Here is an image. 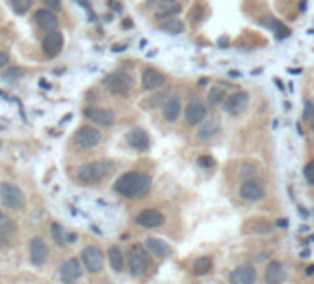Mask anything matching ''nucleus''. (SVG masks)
Instances as JSON below:
<instances>
[{
  "instance_id": "nucleus-1",
  "label": "nucleus",
  "mask_w": 314,
  "mask_h": 284,
  "mask_svg": "<svg viewBox=\"0 0 314 284\" xmlns=\"http://www.w3.org/2000/svg\"><path fill=\"white\" fill-rule=\"evenodd\" d=\"M152 187V177L143 172H126L115 181V192L124 196V198H141Z\"/></svg>"
},
{
  "instance_id": "nucleus-2",
  "label": "nucleus",
  "mask_w": 314,
  "mask_h": 284,
  "mask_svg": "<svg viewBox=\"0 0 314 284\" xmlns=\"http://www.w3.org/2000/svg\"><path fill=\"white\" fill-rule=\"evenodd\" d=\"M113 172V163L108 159L92 161V163H85L78 168V181L92 185V183H100L103 177H108Z\"/></svg>"
},
{
  "instance_id": "nucleus-3",
  "label": "nucleus",
  "mask_w": 314,
  "mask_h": 284,
  "mask_svg": "<svg viewBox=\"0 0 314 284\" xmlns=\"http://www.w3.org/2000/svg\"><path fill=\"white\" fill-rule=\"evenodd\" d=\"M148 249L143 245H132L128 255H126V262H128V269L133 277H143L148 271Z\"/></svg>"
},
{
  "instance_id": "nucleus-4",
  "label": "nucleus",
  "mask_w": 314,
  "mask_h": 284,
  "mask_svg": "<svg viewBox=\"0 0 314 284\" xmlns=\"http://www.w3.org/2000/svg\"><path fill=\"white\" fill-rule=\"evenodd\" d=\"M0 201L10 210H21L26 205L24 192L13 183H2L0 185Z\"/></svg>"
},
{
  "instance_id": "nucleus-5",
  "label": "nucleus",
  "mask_w": 314,
  "mask_h": 284,
  "mask_svg": "<svg viewBox=\"0 0 314 284\" xmlns=\"http://www.w3.org/2000/svg\"><path fill=\"white\" fill-rule=\"evenodd\" d=\"M102 85L108 89L111 94H126L133 87V78L128 72H111L103 78Z\"/></svg>"
},
{
  "instance_id": "nucleus-6",
  "label": "nucleus",
  "mask_w": 314,
  "mask_h": 284,
  "mask_svg": "<svg viewBox=\"0 0 314 284\" xmlns=\"http://www.w3.org/2000/svg\"><path fill=\"white\" fill-rule=\"evenodd\" d=\"M100 142H102V133L96 127H91V125H83L74 133V144L78 148H96Z\"/></svg>"
},
{
  "instance_id": "nucleus-7",
  "label": "nucleus",
  "mask_w": 314,
  "mask_h": 284,
  "mask_svg": "<svg viewBox=\"0 0 314 284\" xmlns=\"http://www.w3.org/2000/svg\"><path fill=\"white\" fill-rule=\"evenodd\" d=\"M240 198L244 199V201H250V203H255V201H261L264 198V194H266V188H264L263 181L261 179H246L242 185H240Z\"/></svg>"
},
{
  "instance_id": "nucleus-8",
  "label": "nucleus",
  "mask_w": 314,
  "mask_h": 284,
  "mask_svg": "<svg viewBox=\"0 0 314 284\" xmlns=\"http://www.w3.org/2000/svg\"><path fill=\"white\" fill-rule=\"evenodd\" d=\"M81 260L89 273H100L103 269V253L98 245H87L81 251Z\"/></svg>"
},
{
  "instance_id": "nucleus-9",
  "label": "nucleus",
  "mask_w": 314,
  "mask_h": 284,
  "mask_svg": "<svg viewBox=\"0 0 314 284\" xmlns=\"http://www.w3.org/2000/svg\"><path fill=\"white\" fill-rule=\"evenodd\" d=\"M205 114H207V105L200 98H192L187 103V107H185V120H187L188 125H196L200 124V122H203Z\"/></svg>"
},
{
  "instance_id": "nucleus-10",
  "label": "nucleus",
  "mask_w": 314,
  "mask_h": 284,
  "mask_svg": "<svg viewBox=\"0 0 314 284\" xmlns=\"http://www.w3.org/2000/svg\"><path fill=\"white\" fill-rule=\"evenodd\" d=\"M135 223L143 229H157L165 223V218L157 209H144L135 216Z\"/></svg>"
},
{
  "instance_id": "nucleus-11",
  "label": "nucleus",
  "mask_w": 314,
  "mask_h": 284,
  "mask_svg": "<svg viewBox=\"0 0 314 284\" xmlns=\"http://www.w3.org/2000/svg\"><path fill=\"white\" fill-rule=\"evenodd\" d=\"M83 114H85V118L89 120V122H92V124H96V125H103V127L113 125L115 120H117L113 111L102 109V107H87Z\"/></svg>"
},
{
  "instance_id": "nucleus-12",
  "label": "nucleus",
  "mask_w": 314,
  "mask_h": 284,
  "mask_svg": "<svg viewBox=\"0 0 314 284\" xmlns=\"http://www.w3.org/2000/svg\"><path fill=\"white\" fill-rule=\"evenodd\" d=\"M81 264L78 258H67V260L61 262V266H59V277H61L63 282H76L78 278L81 277Z\"/></svg>"
},
{
  "instance_id": "nucleus-13",
  "label": "nucleus",
  "mask_w": 314,
  "mask_h": 284,
  "mask_svg": "<svg viewBox=\"0 0 314 284\" xmlns=\"http://www.w3.org/2000/svg\"><path fill=\"white\" fill-rule=\"evenodd\" d=\"M248 102H250V96L248 92H235L231 96H228L224 100V111L231 116H237L248 107Z\"/></svg>"
},
{
  "instance_id": "nucleus-14",
  "label": "nucleus",
  "mask_w": 314,
  "mask_h": 284,
  "mask_svg": "<svg viewBox=\"0 0 314 284\" xmlns=\"http://www.w3.org/2000/svg\"><path fill=\"white\" fill-rule=\"evenodd\" d=\"M41 46H43V52H45L48 57L59 56L63 50V34L61 32H57V30L48 32V34L45 35L43 43H41Z\"/></svg>"
},
{
  "instance_id": "nucleus-15",
  "label": "nucleus",
  "mask_w": 314,
  "mask_h": 284,
  "mask_svg": "<svg viewBox=\"0 0 314 284\" xmlns=\"http://www.w3.org/2000/svg\"><path fill=\"white\" fill-rule=\"evenodd\" d=\"M48 255H50V251H48L46 242L41 236H35L30 242V258H32V262H34L35 266H43L48 260Z\"/></svg>"
},
{
  "instance_id": "nucleus-16",
  "label": "nucleus",
  "mask_w": 314,
  "mask_h": 284,
  "mask_svg": "<svg viewBox=\"0 0 314 284\" xmlns=\"http://www.w3.org/2000/svg\"><path fill=\"white\" fill-rule=\"evenodd\" d=\"M257 278V271L253 266H239L229 273V280L233 284H251Z\"/></svg>"
},
{
  "instance_id": "nucleus-17",
  "label": "nucleus",
  "mask_w": 314,
  "mask_h": 284,
  "mask_svg": "<svg viewBox=\"0 0 314 284\" xmlns=\"http://www.w3.org/2000/svg\"><path fill=\"white\" fill-rule=\"evenodd\" d=\"M144 247H146L150 255H154L155 258H166V256L172 255V247H170V245L166 244L165 240L155 238V236H150V238H146V242H144Z\"/></svg>"
},
{
  "instance_id": "nucleus-18",
  "label": "nucleus",
  "mask_w": 314,
  "mask_h": 284,
  "mask_svg": "<svg viewBox=\"0 0 314 284\" xmlns=\"http://www.w3.org/2000/svg\"><path fill=\"white\" fill-rule=\"evenodd\" d=\"M128 144L132 146L133 150H137V152H148L150 148V136L148 133L144 129H141V127H135V129H132L130 133H128Z\"/></svg>"
},
{
  "instance_id": "nucleus-19",
  "label": "nucleus",
  "mask_w": 314,
  "mask_h": 284,
  "mask_svg": "<svg viewBox=\"0 0 314 284\" xmlns=\"http://www.w3.org/2000/svg\"><path fill=\"white\" fill-rule=\"evenodd\" d=\"M166 83V78L163 72L155 70V68H144L143 72V87L146 91H155Z\"/></svg>"
},
{
  "instance_id": "nucleus-20",
  "label": "nucleus",
  "mask_w": 314,
  "mask_h": 284,
  "mask_svg": "<svg viewBox=\"0 0 314 284\" xmlns=\"http://www.w3.org/2000/svg\"><path fill=\"white\" fill-rule=\"evenodd\" d=\"M35 23H37V26H39L41 30H45V32H54V30H57V17L54 15V12L52 10H48V8H45V10H39V12L35 13Z\"/></svg>"
},
{
  "instance_id": "nucleus-21",
  "label": "nucleus",
  "mask_w": 314,
  "mask_h": 284,
  "mask_svg": "<svg viewBox=\"0 0 314 284\" xmlns=\"http://www.w3.org/2000/svg\"><path fill=\"white\" fill-rule=\"evenodd\" d=\"M181 114V98L179 96H170L163 105V118L166 122H176Z\"/></svg>"
},
{
  "instance_id": "nucleus-22",
  "label": "nucleus",
  "mask_w": 314,
  "mask_h": 284,
  "mask_svg": "<svg viewBox=\"0 0 314 284\" xmlns=\"http://www.w3.org/2000/svg\"><path fill=\"white\" fill-rule=\"evenodd\" d=\"M264 278H266V282H270V284L283 282L286 278L285 266H283L279 260H272L268 264V267H266V271H264Z\"/></svg>"
},
{
  "instance_id": "nucleus-23",
  "label": "nucleus",
  "mask_w": 314,
  "mask_h": 284,
  "mask_svg": "<svg viewBox=\"0 0 314 284\" xmlns=\"http://www.w3.org/2000/svg\"><path fill=\"white\" fill-rule=\"evenodd\" d=\"M13 233H15V223L10 216L6 214H2L0 216V247H4V245L12 240Z\"/></svg>"
},
{
  "instance_id": "nucleus-24",
  "label": "nucleus",
  "mask_w": 314,
  "mask_h": 284,
  "mask_svg": "<svg viewBox=\"0 0 314 284\" xmlns=\"http://www.w3.org/2000/svg\"><path fill=\"white\" fill-rule=\"evenodd\" d=\"M218 133H220V120L209 118L205 124L200 127V131H198V138H200V140H209L213 136H217Z\"/></svg>"
},
{
  "instance_id": "nucleus-25",
  "label": "nucleus",
  "mask_w": 314,
  "mask_h": 284,
  "mask_svg": "<svg viewBox=\"0 0 314 284\" xmlns=\"http://www.w3.org/2000/svg\"><path fill=\"white\" fill-rule=\"evenodd\" d=\"M263 24H264V26H268V28L274 32L277 39H286V37L290 35V30L286 28L285 24L279 23V21H277V19H274V17H264L263 19Z\"/></svg>"
},
{
  "instance_id": "nucleus-26",
  "label": "nucleus",
  "mask_w": 314,
  "mask_h": 284,
  "mask_svg": "<svg viewBox=\"0 0 314 284\" xmlns=\"http://www.w3.org/2000/svg\"><path fill=\"white\" fill-rule=\"evenodd\" d=\"M108 258H109V264H111V267H113V271L120 273L122 269H124V253L120 251V247H117V245H111L108 251Z\"/></svg>"
},
{
  "instance_id": "nucleus-27",
  "label": "nucleus",
  "mask_w": 314,
  "mask_h": 284,
  "mask_svg": "<svg viewBox=\"0 0 314 284\" xmlns=\"http://www.w3.org/2000/svg\"><path fill=\"white\" fill-rule=\"evenodd\" d=\"M213 269V260L209 256H198L192 264V271L194 275H205Z\"/></svg>"
},
{
  "instance_id": "nucleus-28",
  "label": "nucleus",
  "mask_w": 314,
  "mask_h": 284,
  "mask_svg": "<svg viewBox=\"0 0 314 284\" xmlns=\"http://www.w3.org/2000/svg\"><path fill=\"white\" fill-rule=\"evenodd\" d=\"M181 12V6L176 4V0H172V2H166V4H161L159 10H157V19H163V17H174L177 13Z\"/></svg>"
},
{
  "instance_id": "nucleus-29",
  "label": "nucleus",
  "mask_w": 314,
  "mask_h": 284,
  "mask_svg": "<svg viewBox=\"0 0 314 284\" xmlns=\"http://www.w3.org/2000/svg\"><path fill=\"white\" fill-rule=\"evenodd\" d=\"M161 28L165 30V32H168V34L172 35H177V34H183V30H185V24H183L181 19H168L166 23H163V26Z\"/></svg>"
},
{
  "instance_id": "nucleus-30",
  "label": "nucleus",
  "mask_w": 314,
  "mask_h": 284,
  "mask_svg": "<svg viewBox=\"0 0 314 284\" xmlns=\"http://www.w3.org/2000/svg\"><path fill=\"white\" fill-rule=\"evenodd\" d=\"M50 233H52V238H54V242H56L57 245H65V242H67V234H65V231H63V227L59 225V223H52Z\"/></svg>"
},
{
  "instance_id": "nucleus-31",
  "label": "nucleus",
  "mask_w": 314,
  "mask_h": 284,
  "mask_svg": "<svg viewBox=\"0 0 314 284\" xmlns=\"http://www.w3.org/2000/svg\"><path fill=\"white\" fill-rule=\"evenodd\" d=\"M32 4H34V0H12L13 12L19 13V15H24L26 12H30Z\"/></svg>"
},
{
  "instance_id": "nucleus-32",
  "label": "nucleus",
  "mask_w": 314,
  "mask_h": 284,
  "mask_svg": "<svg viewBox=\"0 0 314 284\" xmlns=\"http://www.w3.org/2000/svg\"><path fill=\"white\" fill-rule=\"evenodd\" d=\"M224 100H226V92L222 89H218V87L211 89V92H209V105H220V103H224Z\"/></svg>"
},
{
  "instance_id": "nucleus-33",
  "label": "nucleus",
  "mask_w": 314,
  "mask_h": 284,
  "mask_svg": "<svg viewBox=\"0 0 314 284\" xmlns=\"http://www.w3.org/2000/svg\"><path fill=\"white\" fill-rule=\"evenodd\" d=\"M4 78L6 80H21V78H24V70L21 67H10V70L4 74Z\"/></svg>"
},
{
  "instance_id": "nucleus-34",
  "label": "nucleus",
  "mask_w": 314,
  "mask_h": 284,
  "mask_svg": "<svg viewBox=\"0 0 314 284\" xmlns=\"http://www.w3.org/2000/svg\"><path fill=\"white\" fill-rule=\"evenodd\" d=\"M198 166L203 168V170H209V168L215 166V159L209 157V155H201V157H198Z\"/></svg>"
},
{
  "instance_id": "nucleus-35",
  "label": "nucleus",
  "mask_w": 314,
  "mask_h": 284,
  "mask_svg": "<svg viewBox=\"0 0 314 284\" xmlns=\"http://www.w3.org/2000/svg\"><path fill=\"white\" fill-rule=\"evenodd\" d=\"M303 174H305V179L308 181V185H314V161H310V163L305 166Z\"/></svg>"
},
{
  "instance_id": "nucleus-36",
  "label": "nucleus",
  "mask_w": 314,
  "mask_h": 284,
  "mask_svg": "<svg viewBox=\"0 0 314 284\" xmlns=\"http://www.w3.org/2000/svg\"><path fill=\"white\" fill-rule=\"evenodd\" d=\"M314 114V102L310 100H305V111H303V118L305 120H310Z\"/></svg>"
},
{
  "instance_id": "nucleus-37",
  "label": "nucleus",
  "mask_w": 314,
  "mask_h": 284,
  "mask_svg": "<svg viewBox=\"0 0 314 284\" xmlns=\"http://www.w3.org/2000/svg\"><path fill=\"white\" fill-rule=\"evenodd\" d=\"M45 4L52 12H59L61 10V0H45Z\"/></svg>"
},
{
  "instance_id": "nucleus-38",
  "label": "nucleus",
  "mask_w": 314,
  "mask_h": 284,
  "mask_svg": "<svg viewBox=\"0 0 314 284\" xmlns=\"http://www.w3.org/2000/svg\"><path fill=\"white\" fill-rule=\"evenodd\" d=\"M10 63V54L8 52H0V68H4Z\"/></svg>"
},
{
  "instance_id": "nucleus-39",
  "label": "nucleus",
  "mask_w": 314,
  "mask_h": 284,
  "mask_svg": "<svg viewBox=\"0 0 314 284\" xmlns=\"http://www.w3.org/2000/svg\"><path fill=\"white\" fill-rule=\"evenodd\" d=\"M166 2H172V0H148V2H146V6L155 8V6H161V4H166Z\"/></svg>"
},
{
  "instance_id": "nucleus-40",
  "label": "nucleus",
  "mask_w": 314,
  "mask_h": 284,
  "mask_svg": "<svg viewBox=\"0 0 314 284\" xmlns=\"http://www.w3.org/2000/svg\"><path fill=\"white\" fill-rule=\"evenodd\" d=\"M76 238H78V236H76V234H67V242H70V244H72V242H76Z\"/></svg>"
},
{
  "instance_id": "nucleus-41",
  "label": "nucleus",
  "mask_w": 314,
  "mask_h": 284,
  "mask_svg": "<svg viewBox=\"0 0 314 284\" xmlns=\"http://www.w3.org/2000/svg\"><path fill=\"white\" fill-rule=\"evenodd\" d=\"M277 225H279V227H288V220H279V222H277Z\"/></svg>"
},
{
  "instance_id": "nucleus-42",
  "label": "nucleus",
  "mask_w": 314,
  "mask_h": 284,
  "mask_svg": "<svg viewBox=\"0 0 314 284\" xmlns=\"http://www.w3.org/2000/svg\"><path fill=\"white\" fill-rule=\"evenodd\" d=\"M307 275H314V264L307 267Z\"/></svg>"
},
{
  "instance_id": "nucleus-43",
  "label": "nucleus",
  "mask_w": 314,
  "mask_h": 284,
  "mask_svg": "<svg viewBox=\"0 0 314 284\" xmlns=\"http://www.w3.org/2000/svg\"><path fill=\"white\" fill-rule=\"evenodd\" d=\"M310 124H312V129H314V120H312V122H310Z\"/></svg>"
},
{
  "instance_id": "nucleus-44",
  "label": "nucleus",
  "mask_w": 314,
  "mask_h": 284,
  "mask_svg": "<svg viewBox=\"0 0 314 284\" xmlns=\"http://www.w3.org/2000/svg\"><path fill=\"white\" fill-rule=\"evenodd\" d=\"M0 216H2V212H0Z\"/></svg>"
},
{
  "instance_id": "nucleus-45",
  "label": "nucleus",
  "mask_w": 314,
  "mask_h": 284,
  "mask_svg": "<svg viewBox=\"0 0 314 284\" xmlns=\"http://www.w3.org/2000/svg\"><path fill=\"white\" fill-rule=\"evenodd\" d=\"M0 94H2V92H0Z\"/></svg>"
}]
</instances>
